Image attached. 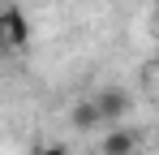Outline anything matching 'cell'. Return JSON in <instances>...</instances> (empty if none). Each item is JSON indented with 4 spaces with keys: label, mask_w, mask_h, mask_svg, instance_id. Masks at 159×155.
<instances>
[{
    "label": "cell",
    "mask_w": 159,
    "mask_h": 155,
    "mask_svg": "<svg viewBox=\"0 0 159 155\" xmlns=\"http://www.w3.org/2000/svg\"><path fill=\"white\" fill-rule=\"evenodd\" d=\"M0 48H4V56H22L30 48V17L17 4L0 9Z\"/></svg>",
    "instance_id": "6da1fadb"
},
{
    "label": "cell",
    "mask_w": 159,
    "mask_h": 155,
    "mask_svg": "<svg viewBox=\"0 0 159 155\" xmlns=\"http://www.w3.org/2000/svg\"><path fill=\"white\" fill-rule=\"evenodd\" d=\"M138 147H142V129H133V125H112L99 142L103 155H138Z\"/></svg>",
    "instance_id": "7a4b0ae2"
},
{
    "label": "cell",
    "mask_w": 159,
    "mask_h": 155,
    "mask_svg": "<svg viewBox=\"0 0 159 155\" xmlns=\"http://www.w3.org/2000/svg\"><path fill=\"white\" fill-rule=\"evenodd\" d=\"M90 99H95V108H99L103 125L107 121H120V116L129 112V91H125V86H99Z\"/></svg>",
    "instance_id": "3957f363"
},
{
    "label": "cell",
    "mask_w": 159,
    "mask_h": 155,
    "mask_svg": "<svg viewBox=\"0 0 159 155\" xmlns=\"http://www.w3.org/2000/svg\"><path fill=\"white\" fill-rule=\"evenodd\" d=\"M69 121H73V129H78V134H95V129H103V116H99V108H95V99H90V95L73 103Z\"/></svg>",
    "instance_id": "277c9868"
},
{
    "label": "cell",
    "mask_w": 159,
    "mask_h": 155,
    "mask_svg": "<svg viewBox=\"0 0 159 155\" xmlns=\"http://www.w3.org/2000/svg\"><path fill=\"white\" fill-rule=\"evenodd\" d=\"M34 155H69V147H65V142H43Z\"/></svg>",
    "instance_id": "5b68a950"
},
{
    "label": "cell",
    "mask_w": 159,
    "mask_h": 155,
    "mask_svg": "<svg viewBox=\"0 0 159 155\" xmlns=\"http://www.w3.org/2000/svg\"><path fill=\"white\" fill-rule=\"evenodd\" d=\"M155 22H159V0H155Z\"/></svg>",
    "instance_id": "8992f818"
},
{
    "label": "cell",
    "mask_w": 159,
    "mask_h": 155,
    "mask_svg": "<svg viewBox=\"0 0 159 155\" xmlns=\"http://www.w3.org/2000/svg\"><path fill=\"white\" fill-rule=\"evenodd\" d=\"M155 73H159V60H155Z\"/></svg>",
    "instance_id": "52a82bcc"
},
{
    "label": "cell",
    "mask_w": 159,
    "mask_h": 155,
    "mask_svg": "<svg viewBox=\"0 0 159 155\" xmlns=\"http://www.w3.org/2000/svg\"><path fill=\"white\" fill-rule=\"evenodd\" d=\"M0 56H4V48H0Z\"/></svg>",
    "instance_id": "ba28073f"
}]
</instances>
